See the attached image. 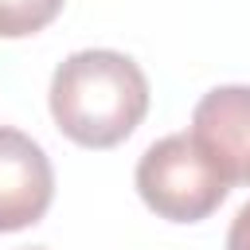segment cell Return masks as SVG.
Instances as JSON below:
<instances>
[{
	"mask_svg": "<svg viewBox=\"0 0 250 250\" xmlns=\"http://www.w3.org/2000/svg\"><path fill=\"white\" fill-rule=\"evenodd\" d=\"M148 113V78L121 51H78L51 78V117L82 148L121 145Z\"/></svg>",
	"mask_w": 250,
	"mask_h": 250,
	"instance_id": "obj_1",
	"label": "cell"
},
{
	"mask_svg": "<svg viewBox=\"0 0 250 250\" xmlns=\"http://www.w3.org/2000/svg\"><path fill=\"white\" fill-rule=\"evenodd\" d=\"M227 180L191 133H172L145 148L137 164V191L168 223H199L227 199Z\"/></svg>",
	"mask_w": 250,
	"mask_h": 250,
	"instance_id": "obj_2",
	"label": "cell"
},
{
	"mask_svg": "<svg viewBox=\"0 0 250 250\" xmlns=\"http://www.w3.org/2000/svg\"><path fill=\"white\" fill-rule=\"evenodd\" d=\"M59 12H62V0H0V39L35 35Z\"/></svg>",
	"mask_w": 250,
	"mask_h": 250,
	"instance_id": "obj_5",
	"label": "cell"
},
{
	"mask_svg": "<svg viewBox=\"0 0 250 250\" xmlns=\"http://www.w3.org/2000/svg\"><path fill=\"white\" fill-rule=\"evenodd\" d=\"M191 137L227 184H250V86H219L199 98Z\"/></svg>",
	"mask_w": 250,
	"mask_h": 250,
	"instance_id": "obj_4",
	"label": "cell"
},
{
	"mask_svg": "<svg viewBox=\"0 0 250 250\" xmlns=\"http://www.w3.org/2000/svg\"><path fill=\"white\" fill-rule=\"evenodd\" d=\"M227 250H250V203L234 215V223L227 230Z\"/></svg>",
	"mask_w": 250,
	"mask_h": 250,
	"instance_id": "obj_6",
	"label": "cell"
},
{
	"mask_svg": "<svg viewBox=\"0 0 250 250\" xmlns=\"http://www.w3.org/2000/svg\"><path fill=\"white\" fill-rule=\"evenodd\" d=\"M51 199H55V168L47 152L27 133L0 125V234L39 223Z\"/></svg>",
	"mask_w": 250,
	"mask_h": 250,
	"instance_id": "obj_3",
	"label": "cell"
},
{
	"mask_svg": "<svg viewBox=\"0 0 250 250\" xmlns=\"http://www.w3.org/2000/svg\"><path fill=\"white\" fill-rule=\"evenodd\" d=\"M31 250H43V246H31Z\"/></svg>",
	"mask_w": 250,
	"mask_h": 250,
	"instance_id": "obj_7",
	"label": "cell"
}]
</instances>
